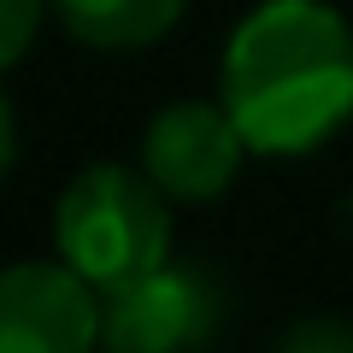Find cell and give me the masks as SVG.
<instances>
[{"label": "cell", "mask_w": 353, "mask_h": 353, "mask_svg": "<svg viewBox=\"0 0 353 353\" xmlns=\"http://www.w3.org/2000/svg\"><path fill=\"white\" fill-rule=\"evenodd\" d=\"M248 153L301 159L353 118V30L330 0H259L218 65Z\"/></svg>", "instance_id": "1"}, {"label": "cell", "mask_w": 353, "mask_h": 353, "mask_svg": "<svg viewBox=\"0 0 353 353\" xmlns=\"http://www.w3.org/2000/svg\"><path fill=\"white\" fill-rule=\"evenodd\" d=\"M53 248L94 294H112L171 259V194L148 171L88 165L53 206Z\"/></svg>", "instance_id": "2"}, {"label": "cell", "mask_w": 353, "mask_h": 353, "mask_svg": "<svg viewBox=\"0 0 353 353\" xmlns=\"http://www.w3.org/2000/svg\"><path fill=\"white\" fill-rule=\"evenodd\" d=\"M218 330V289L189 265H153L148 277L101 294V353H194Z\"/></svg>", "instance_id": "3"}, {"label": "cell", "mask_w": 353, "mask_h": 353, "mask_svg": "<svg viewBox=\"0 0 353 353\" xmlns=\"http://www.w3.org/2000/svg\"><path fill=\"white\" fill-rule=\"evenodd\" d=\"M241 141L236 118L224 101H176L148 118L141 130V171L159 183L171 201H218L241 171Z\"/></svg>", "instance_id": "4"}, {"label": "cell", "mask_w": 353, "mask_h": 353, "mask_svg": "<svg viewBox=\"0 0 353 353\" xmlns=\"http://www.w3.org/2000/svg\"><path fill=\"white\" fill-rule=\"evenodd\" d=\"M0 353H101V294L71 265L0 271Z\"/></svg>", "instance_id": "5"}, {"label": "cell", "mask_w": 353, "mask_h": 353, "mask_svg": "<svg viewBox=\"0 0 353 353\" xmlns=\"http://www.w3.org/2000/svg\"><path fill=\"white\" fill-rule=\"evenodd\" d=\"M48 6L71 41L94 53H136L176 24L189 0H48Z\"/></svg>", "instance_id": "6"}, {"label": "cell", "mask_w": 353, "mask_h": 353, "mask_svg": "<svg viewBox=\"0 0 353 353\" xmlns=\"http://www.w3.org/2000/svg\"><path fill=\"white\" fill-rule=\"evenodd\" d=\"M41 12H48V0H0V71H12L30 53V41L41 30Z\"/></svg>", "instance_id": "7"}, {"label": "cell", "mask_w": 353, "mask_h": 353, "mask_svg": "<svg viewBox=\"0 0 353 353\" xmlns=\"http://www.w3.org/2000/svg\"><path fill=\"white\" fill-rule=\"evenodd\" d=\"M277 353H353V324L341 318H301L283 330Z\"/></svg>", "instance_id": "8"}, {"label": "cell", "mask_w": 353, "mask_h": 353, "mask_svg": "<svg viewBox=\"0 0 353 353\" xmlns=\"http://www.w3.org/2000/svg\"><path fill=\"white\" fill-rule=\"evenodd\" d=\"M12 159H18V112H12V101L0 94V176L12 171Z\"/></svg>", "instance_id": "9"}]
</instances>
